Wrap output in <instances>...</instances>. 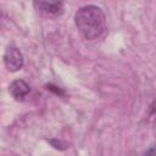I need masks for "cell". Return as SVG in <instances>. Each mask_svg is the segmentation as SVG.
Segmentation results:
<instances>
[{
  "mask_svg": "<svg viewBox=\"0 0 156 156\" xmlns=\"http://www.w3.org/2000/svg\"><path fill=\"white\" fill-rule=\"evenodd\" d=\"M74 23L80 34L88 40L100 38L106 30L105 13L95 5H85L80 7L74 15Z\"/></svg>",
  "mask_w": 156,
  "mask_h": 156,
  "instance_id": "6da1fadb",
  "label": "cell"
},
{
  "mask_svg": "<svg viewBox=\"0 0 156 156\" xmlns=\"http://www.w3.org/2000/svg\"><path fill=\"white\" fill-rule=\"evenodd\" d=\"M4 63L10 72H17L23 67V56L16 46H7L4 54Z\"/></svg>",
  "mask_w": 156,
  "mask_h": 156,
  "instance_id": "7a4b0ae2",
  "label": "cell"
},
{
  "mask_svg": "<svg viewBox=\"0 0 156 156\" xmlns=\"http://www.w3.org/2000/svg\"><path fill=\"white\" fill-rule=\"evenodd\" d=\"M35 9L49 16H60L63 12V4L60 1H35Z\"/></svg>",
  "mask_w": 156,
  "mask_h": 156,
  "instance_id": "3957f363",
  "label": "cell"
},
{
  "mask_svg": "<svg viewBox=\"0 0 156 156\" xmlns=\"http://www.w3.org/2000/svg\"><path fill=\"white\" fill-rule=\"evenodd\" d=\"M30 91V87L23 79H16L9 85V93L15 100H23Z\"/></svg>",
  "mask_w": 156,
  "mask_h": 156,
  "instance_id": "277c9868",
  "label": "cell"
},
{
  "mask_svg": "<svg viewBox=\"0 0 156 156\" xmlns=\"http://www.w3.org/2000/svg\"><path fill=\"white\" fill-rule=\"evenodd\" d=\"M143 156H156V144H154L149 149H146V151L144 152Z\"/></svg>",
  "mask_w": 156,
  "mask_h": 156,
  "instance_id": "5b68a950",
  "label": "cell"
},
{
  "mask_svg": "<svg viewBox=\"0 0 156 156\" xmlns=\"http://www.w3.org/2000/svg\"><path fill=\"white\" fill-rule=\"evenodd\" d=\"M46 88H48L49 90H51V91H54V93L58 94V95H63V91H62L60 88H57V87H54V85L49 84V85H46Z\"/></svg>",
  "mask_w": 156,
  "mask_h": 156,
  "instance_id": "8992f818",
  "label": "cell"
},
{
  "mask_svg": "<svg viewBox=\"0 0 156 156\" xmlns=\"http://www.w3.org/2000/svg\"><path fill=\"white\" fill-rule=\"evenodd\" d=\"M150 110H151V113H152L154 116H156V100L152 102V105H151V108H150Z\"/></svg>",
  "mask_w": 156,
  "mask_h": 156,
  "instance_id": "52a82bcc",
  "label": "cell"
}]
</instances>
